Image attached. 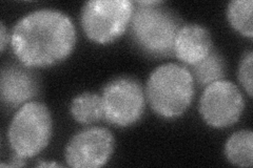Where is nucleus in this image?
<instances>
[{
    "mask_svg": "<svg viewBox=\"0 0 253 168\" xmlns=\"http://www.w3.org/2000/svg\"><path fill=\"white\" fill-rule=\"evenodd\" d=\"M76 34L72 20L56 10H37L16 23L11 45L16 57L27 67L54 65L72 52Z\"/></svg>",
    "mask_w": 253,
    "mask_h": 168,
    "instance_id": "nucleus-1",
    "label": "nucleus"
},
{
    "mask_svg": "<svg viewBox=\"0 0 253 168\" xmlns=\"http://www.w3.org/2000/svg\"><path fill=\"white\" fill-rule=\"evenodd\" d=\"M160 0L137 1L130 20L131 36L141 51L151 56L173 52L174 39L180 29L176 14L162 6Z\"/></svg>",
    "mask_w": 253,
    "mask_h": 168,
    "instance_id": "nucleus-2",
    "label": "nucleus"
},
{
    "mask_svg": "<svg viewBox=\"0 0 253 168\" xmlns=\"http://www.w3.org/2000/svg\"><path fill=\"white\" fill-rule=\"evenodd\" d=\"M194 81L191 71L176 63H166L150 75L146 95L157 115L174 118L184 114L192 102Z\"/></svg>",
    "mask_w": 253,
    "mask_h": 168,
    "instance_id": "nucleus-3",
    "label": "nucleus"
},
{
    "mask_svg": "<svg viewBox=\"0 0 253 168\" xmlns=\"http://www.w3.org/2000/svg\"><path fill=\"white\" fill-rule=\"evenodd\" d=\"M52 134L49 109L39 102H29L13 117L7 139L11 148L21 159L33 158L46 146Z\"/></svg>",
    "mask_w": 253,
    "mask_h": 168,
    "instance_id": "nucleus-4",
    "label": "nucleus"
},
{
    "mask_svg": "<svg viewBox=\"0 0 253 168\" xmlns=\"http://www.w3.org/2000/svg\"><path fill=\"white\" fill-rule=\"evenodd\" d=\"M132 13L129 0H93L83 7L82 26L92 41L108 43L126 31Z\"/></svg>",
    "mask_w": 253,
    "mask_h": 168,
    "instance_id": "nucleus-5",
    "label": "nucleus"
},
{
    "mask_svg": "<svg viewBox=\"0 0 253 168\" xmlns=\"http://www.w3.org/2000/svg\"><path fill=\"white\" fill-rule=\"evenodd\" d=\"M105 120L118 126L135 123L145 108V95L140 83L131 77L110 81L101 95Z\"/></svg>",
    "mask_w": 253,
    "mask_h": 168,
    "instance_id": "nucleus-6",
    "label": "nucleus"
},
{
    "mask_svg": "<svg viewBox=\"0 0 253 168\" xmlns=\"http://www.w3.org/2000/svg\"><path fill=\"white\" fill-rule=\"evenodd\" d=\"M243 109L244 100L239 87L227 80L209 84L200 101L202 117L215 129H226L236 123Z\"/></svg>",
    "mask_w": 253,
    "mask_h": 168,
    "instance_id": "nucleus-7",
    "label": "nucleus"
},
{
    "mask_svg": "<svg viewBox=\"0 0 253 168\" xmlns=\"http://www.w3.org/2000/svg\"><path fill=\"white\" fill-rule=\"evenodd\" d=\"M114 138L110 131L91 127L77 133L66 148V161L71 167L95 168L105 165L113 153Z\"/></svg>",
    "mask_w": 253,
    "mask_h": 168,
    "instance_id": "nucleus-8",
    "label": "nucleus"
},
{
    "mask_svg": "<svg viewBox=\"0 0 253 168\" xmlns=\"http://www.w3.org/2000/svg\"><path fill=\"white\" fill-rule=\"evenodd\" d=\"M1 101L5 106L15 108L34 97L38 91L35 75L28 68L9 66L1 70Z\"/></svg>",
    "mask_w": 253,
    "mask_h": 168,
    "instance_id": "nucleus-9",
    "label": "nucleus"
},
{
    "mask_svg": "<svg viewBox=\"0 0 253 168\" xmlns=\"http://www.w3.org/2000/svg\"><path fill=\"white\" fill-rule=\"evenodd\" d=\"M211 50L212 40L209 31L200 25L180 27L174 39V54L181 62L189 66L205 59Z\"/></svg>",
    "mask_w": 253,
    "mask_h": 168,
    "instance_id": "nucleus-10",
    "label": "nucleus"
},
{
    "mask_svg": "<svg viewBox=\"0 0 253 168\" xmlns=\"http://www.w3.org/2000/svg\"><path fill=\"white\" fill-rule=\"evenodd\" d=\"M225 155L229 162L241 167H251L253 160V134L240 131L228 139Z\"/></svg>",
    "mask_w": 253,
    "mask_h": 168,
    "instance_id": "nucleus-11",
    "label": "nucleus"
},
{
    "mask_svg": "<svg viewBox=\"0 0 253 168\" xmlns=\"http://www.w3.org/2000/svg\"><path fill=\"white\" fill-rule=\"evenodd\" d=\"M71 114L77 122L91 124L105 119L101 96L84 93L73 99L71 104Z\"/></svg>",
    "mask_w": 253,
    "mask_h": 168,
    "instance_id": "nucleus-12",
    "label": "nucleus"
},
{
    "mask_svg": "<svg viewBox=\"0 0 253 168\" xmlns=\"http://www.w3.org/2000/svg\"><path fill=\"white\" fill-rule=\"evenodd\" d=\"M191 67L192 77L195 78L197 83L204 86L221 80L225 75L224 58L214 51H211L207 57Z\"/></svg>",
    "mask_w": 253,
    "mask_h": 168,
    "instance_id": "nucleus-13",
    "label": "nucleus"
},
{
    "mask_svg": "<svg viewBox=\"0 0 253 168\" xmlns=\"http://www.w3.org/2000/svg\"><path fill=\"white\" fill-rule=\"evenodd\" d=\"M252 0H234L228 4L227 16L230 25L244 36L253 35Z\"/></svg>",
    "mask_w": 253,
    "mask_h": 168,
    "instance_id": "nucleus-14",
    "label": "nucleus"
},
{
    "mask_svg": "<svg viewBox=\"0 0 253 168\" xmlns=\"http://www.w3.org/2000/svg\"><path fill=\"white\" fill-rule=\"evenodd\" d=\"M252 62L253 55L249 51L244 55L239 67V80L250 97L252 96Z\"/></svg>",
    "mask_w": 253,
    "mask_h": 168,
    "instance_id": "nucleus-15",
    "label": "nucleus"
},
{
    "mask_svg": "<svg viewBox=\"0 0 253 168\" xmlns=\"http://www.w3.org/2000/svg\"><path fill=\"white\" fill-rule=\"evenodd\" d=\"M0 37H1V40H0V42H1V51L4 50L5 44L9 42V34L6 33V30H5V26L3 25V22H1V25H0Z\"/></svg>",
    "mask_w": 253,
    "mask_h": 168,
    "instance_id": "nucleus-16",
    "label": "nucleus"
},
{
    "mask_svg": "<svg viewBox=\"0 0 253 168\" xmlns=\"http://www.w3.org/2000/svg\"><path fill=\"white\" fill-rule=\"evenodd\" d=\"M39 166H58L57 164H55V163H42V164H39Z\"/></svg>",
    "mask_w": 253,
    "mask_h": 168,
    "instance_id": "nucleus-17",
    "label": "nucleus"
}]
</instances>
